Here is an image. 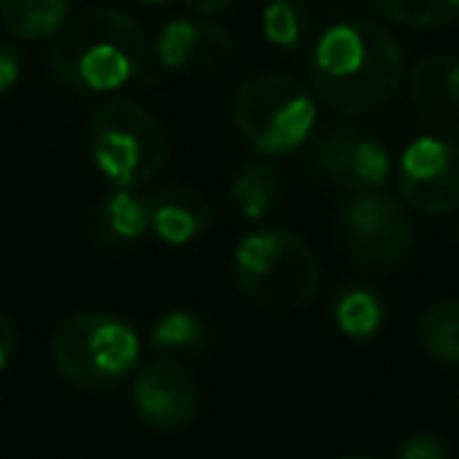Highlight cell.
I'll use <instances>...</instances> for the list:
<instances>
[{
	"label": "cell",
	"instance_id": "6da1fadb",
	"mask_svg": "<svg viewBox=\"0 0 459 459\" xmlns=\"http://www.w3.org/2000/svg\"><path fill=\"white\" fill-rule=\"evenodd\" d=\"M406 76L403 48L381 22L346 20L325 29L308 51L315 98L340 117H365L394 101Z\"/></svg>",
	"mask_w": 459,
	"mask_h": 459
},
{
	"label": "cell",
	"instance_id": "7a4b0ae2",
	"mask_svg": "<svg viewBox=\"0 0 459 459\" xmlns=\"http://www.w3.org/2000/svg\"><path fill=\"white\" fill-rule=\"evenodd\" d=\"M145 66V29L117 7H89L70 16L48 54L51 79L73 95H108L142 79Z\"/></svg>",
	"mask_w": 459,
	"mask_h": 459
},
{
	"label": "cell",
	"instance_id": "3957f363",
	"mask_svg": "<svg viewBox=\"0 0 459 459\" xmlns=\"http://www.w3.org/2000/svg\"><path fill=\"white\" fill-rule=\"evenodd\" d=\"M237 287L252 306L271 315L306 308L321 290V262L293 230L268 227L246 233L233 252Z\"/></svg>",
	"mask_w": 459,
	"mask_h": 459
},
{
	"label": "cell",
	"instance_id": "277c9868",
	"mask_svg": "<svg viewBox=\"0 0 459 459\" xmlns=\"http://www.w3.org/2000/svg\"><path fill=\"white\" fill-rule=\"evenodd\" d=\"M142 343L126 318L104 308L73 312L51 337V359L70 387L82 394H110L135 371Z\"/></svg>",
	"mask_w": 459,
	"mask_h": 459
},
{
	"label": "cell",
	"instance_id": "5b68a950",
	"mask_svg": "<svg viewBox=\"0 0 459 459\" xmlns=\"http://www.w3.org/2000/svg\"><path fill=\"white\" fill-rule=\"evenodd\" d=\"M230 120L252 152L277 158L306 145L318 120V104L312 89L293 73L268 70L239 85L230 104Z\"/></svg>",
	"mask_w": 459,
	"mask_h": 459
},
{
	"label": "cell",
	"instance_id": "8992f818",
	"mask_svg": "<svg viewBox=\"0 0 459 459\" xmlns=\"http://www.w3.org/2000/svg\"><path fill=\"white\" fill-rule=\"evenodd\" d=\"M85 145L98 173L114 186L152 183L170 158L167 129L145 104L110 98L91 110L85 123Z\"/></svg>",
	"mask_w": 459,
	"mask_h": 459
},
{
	"label": "cell",
	"instance_id": "52a82bcc",
	"mask_svg": "<svg viewBox=\"0 0 459 459\" xmlns=\"http://www.w3.org/2000/svg\"><path fill=\"white\" fill-rule=\"evenodd\" d=\"M340 233L346 252L375 274L400 268L415 246V223L406 204L384 189L352 195L340 217Z\"/></svg>",
	"mask_w": 459,
	"mask_h": 459
},
{
	"label": "cell",
	"instance_id": "ba28073f",
	"mask_svg": "<svg viewBox=\"0 0 459 459\" xmlns=\"http://www.w3.org/2000/svg\"><path fill=\"white\" fill-rule=\"evenodd\" d=\"M403 204L421 217H444L459 211V142L444 135H421L400 158Z\"/></svg>",
	"mask_w": 459,
	"mask_h": 459
},
{
	"label": "cell",
	"instance_id": "9c48e42d",
	"mask_svg": "<svg viewBox=\"0 0 459 459\" xmlns=\"http://www.w3.org/2000/svg\"><path fill=\"white\" fill-rule=\"evenodd\" d=\"M308 167L321 183L350 195L381 192L390 179V154L375 135L356 126L327 129L312 142Z\"/></svg>",
	"mask_w": 459,
	"mask_h": 459
},
{
	"label": "cell",
	"instance_id": "30bf717a",
	"mask_svg": "<svg viewBox=\"0 0 459 459\" xmlns=\"http://www.w3.org/2000/svg\"><path fill=\"white\" fill-rule=\"evenodd\" d=\"M133 409L160 434L183 431L198 412V384L179 359L158 356L135 371Z\"/></svg>",
	"mask_w": 459,
	"mask_h": 459
},
{
	"label": "cell",
	"instance_id": "8fae6325",
	"mask_svg": "<svg viewBox=\"0 0 459 459\" xmlns=\"http://www.w3.org/2000/svg\"><path fill=\"white\" fill-rule=\"evenodd\" d=\"M237 54V39L211 20H170L154 39V57L167 73H208L221 70Z\"/></svg>",
	"mask_w": 459,
	"mask_h": 459
},
{
	"label": "cell",
	"instance_id": "7c38bea8",
	"mask_svg": "<svg viewBox=\"0 0 459 459\" xmlns=\"http://www.w3.org/2000/svg\"><path fill=\"white\" fill-rule=\"evenodd\" d=\"M409 104L431 133L459 139V54L421 57L409 73Z\"/></svg>",
	"mask_w": 459,
	"mask_h": 459
},
{
	"label": "cell",
	"instance_id": "4fadbf2b",
	"mask_svg": "<svg viewBox=\"0 0 459 459\" xmlns=\"http://www.w3.org/2000/svg\"><path fill=\"white\" fill-rule=\"evenodd\" d=\"M148 227L167 246H186L204 237L214 223V204L202 189L186 183H167L142 192Z\"/></svg>",
	"mask_w": 459,
	"mask_h": 459
},
{
	"label": "cell",
	"instance_id": "5bb4252c",
	"mask_svg": "<svg viewBox=\"0 0 459 459\" xmlns=\"http://www.w3.org/2000/svg\"><path fill=\"white\" fill-rule=\"evenodd\" d=\"M91 233H95L98 249L104 252H126L139 246L152 233L142 192L129 189V186H114L98 204Z\"/></svg>",
	"mask_w": 459,
	"mask_h": 459
},
{
	"label": "cell",
	"instance_id": "9a60e30c",
	"mask_svg": "<svg viewBox=\"0 0 459 459\" xmlns=\"http://www.w3.org/2000/svg\"><path fill=\"white\" fill-rule=\"evenodd\" d=\"M333 325L350 340H375L387 325V306L384 296L368 283L350 281L333 296Z\"/></svg>",
	"mask_w": 459,
	"mask_h": 459
},
{
	"label": "cell",
	"instance_id": "2e32d148",
	"mask_svg": "<svg viewBox=\"0 0 459 459\" xmlns=\"http://www.w3.org/2000/svg\"><path fill=\"white\" fill-rule=\"evenodd\" d=\"M73 16V0H0V26L20 41L54 39Z\"/></svg>",
	"mask_w": 459,
	"mask_h": 459
},
{
	"label": "cell",
	"instance_id": "e0dca14e",
	"mask_svg": "<svg viewBox=\"0 0 459 459\" xmlns=\"http://www.w3.org/2000/svg\"><path fill=\"white\" fill-rule=\"evenodd\" d=\"M230 198H233V204H237L249 221L268 217L283 198L281 167H277L274 160L262 158V154H258L255 160H246L237 170V177H233Z\"/></svg>",
	"mask_w": 459,
	"mask_h": 459
},
{
	"label": "cell",
	"instance_id": "ac0fdd59",
	"mask_svg": "<svg viewBox=\"0 0 459 459\" xmlns=\"http://www.w3.org/2000/svg\"><path fill=\"white\" fill-rule=\"evenodd\" d=\"M148 343L158 356H202L211 350V331L189 308H167L154 318Z\"/></svg>",
	"mask_w": 459,
	"mask_h": 459
},
{
	"label": "cell",
	"instance_id": "d6986e66",
	"mask_svg": "<svg viewBox=\"0 0 459 459\" xmlns=\"http://www.w3.org/2000/svg\"><path fill=\"white\" fill-rule=\"evenodd\" d=\"M419 346L431 362L459 371V296L437 299L421 312Z\"/></svg>",
	"mask_w": 459,
	"mask_h": 459
},
{
	"label": "cell",
	"instance_id": "ffe728a7",
	"mask_svg": "<svg viewBox=\"0 0 459 459\" xmlns=\"http://www.w3.org/2000/svg\"><path fill=\"white\" fill-rule=\"evenodd\" d=\"M312 10L306 0H268L262 13V35L277 51H299L312 41Z\"/></svg>",
	"mask_w": 459,
	"mask_h": 459
},
{
	"label": "cell",
	"instance_id": "44dd1931",
	"mask_svg": "<svg viewBox=\"0 0 459 459\" xmlns=\"http://www.w3.org/2000/svg\"><path fill=\"white\" fill-rule=\"evenodd\" d=\"M371 7L390 22L406 29H450L459 22V0H368Z\"/></svg>",
	"mask_w": 459,
	"mask_h": 459
},
{
	"label": "cell",
	"instance_id": "7402d4cb",
	"mask_svg": "<svg viewBox=\"0 0 459 459\" xmlns=\"http://www.w3.org/2000/svg\"><path fill=\"white\" fill-rule=\"evenodd\" d=\"M396 459H450V446H446V440L440 434L419 431L403 440Z\"/></svg>",
	"mask_w": 459,
	"mask_h": 459
},
{
	"label": "cell",
	"instance_id": "603a6c76",
	"mask_svg": "<svg viewBox=\"0 0 459 459\" xmlns=\"http://www.w3.org/2000/svg\"><path fill=\"white\" fill-rule=\"evenodd\" d=\"M22 79V51L10 41H0V95L16 89Z\"/></svg>",
	"mask_w": 459,
	"mask_h": 459
},
{
	"label": "cell",
	"instance_id": "cb8c5ba5",
	"mask_svg": "<svg viewBox=\"0 0 459 459\" xmlns=\"http://www.w3.org/2000/svg\"><path fill=\"white\" fill-rule=\"evenodd\" d=\"M16 350H20V333H16V325L4 308H0V375L10 368Z\"/></svg>",
	"mask_w": 459,
	"mask_h": 459
},
{
	"label": "cell",
	"instance_id": "d4e9b609",
	"mask_svg": "<svg viewBox=\"0 0 459 459\" xmlns=\"http://www.w3.org/2000/svg\"><path fill=\"white\" fill-rule=\"evenodd\" d=\"M186 7H189L192 13L204 16V20H214V16H223L237 7V0H186Z\"/></svg>",
	"mask_w": 459,
	"mask_h": 459
},
{
	"label": "cell",
	"instance_id": "484cf974",
	"mask_svg": "<svg viewBox=\"0 0 459 459\" xmlns=\"http://www.w3.org/2000/svg\"><path fill=\"white\" fill-rule=\"evenodd\" d=\"M139 4H167V0H139Z\"/></svg>",
	"mask_w": 459,
	"mask_h": 459
},
{
	"label": "cell",
	"instance_id": "4316f807",
	"mask_svg": "<svg viewBox=\"0 0 459 459\" xmlns=\"http://www.w3.org/2000/svg\"><path fill=\"white\" fill-rule=\"evenodd\" d=\"M340 459H371V456H340Z\"/></svg>",
	"mask_w": 459,
	"mask_h": 459
},
{
	"label": "cell",
	"instance_id": "83f0119b",
	"mask_svg": "<svg viewBox=\"0 0 459 459\" xmlns=\"http://www.w3.org/2000/svg\"><path fill=\"white\" fill-rule=\"evenodd\" d=\"M456 243H459V221H456Z\"/></svg>",
	"mask_w": 459,
	"mask_h": 459
},
{
	"label": "cell",
	"instance_id": "f1b7e54d",
	"mask_svg": "<svg viewBox=\"0 0 459 459\" xmlns=\"http://www.w3.org/2000/svg\"><path fill=\"white\" fill-rule=\"evenodd\" d=\"M456 409H459V403H456Z\"/></svg>",
	"mask_w": 459,
	"mask_h": 459
}]
</instances>
